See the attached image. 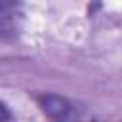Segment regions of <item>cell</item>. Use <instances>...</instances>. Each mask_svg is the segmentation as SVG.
Instances as JSON below:
<instances>
[{
  "label": "cell",
  "instance_id": "1",
  "mask_svg": "<svg viewBox=\"0 0 122 122\" xmlns=\"http://www.w3.org/2000/svg\"><path fill=\"white\" fill-rule=\"evenodd\" d=\"M36 105L50 120H74V118L82 116L80 109L71 99H67L65 95H59V93H51V92L38 93Z\"/></svg>",
  "mask_w": 122,
  "mask_h": 122
},
{
  "label": "cell",
  "instance_id": "3",
  "mask_svg": "<svg viewBox=\"0 0 122 122\" xmlns=\"http://www.w3.org/2000/svg\"><path fill=\"white\" fill-rule=\"evenodd\" d=\"M11 118H13V114L10 112V109L6 107V103L0 101V120H11Z\"/></svg>",
  "mask_w": 122,
  "mask_h": 122
},
{
  "label": "cell",
  "instance_id": "2",
  "mask_svg": "<svg viewBox=\"0 0 122 122\" xmlns=\"http://www.w3.org/2000/svg\"><path fill=\"white\" fill-rule=\"evenodd\" d=\"M21 25V10L17 0H0V38L15 40Z\"/></svg>",
  "mask_w": 122,
  "mask_h": 122
}]
</instances>
